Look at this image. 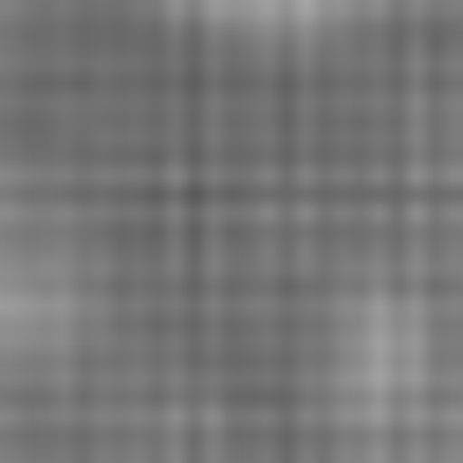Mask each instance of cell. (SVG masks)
Returning a JSON list of instances; mask_svg holds the SVG:
<instances>
[{
	"label": "cell",
	"instance_id": "obj_1",
	"mask_svg": "<svg viewBox=\"0 0 463 463\" xmlns=\"http://www.w3.org/2000/svg\"><path fill=\"white\" fill-rule=\"evenodd\" d=\"M222 19H260V37H334V19H371V0H222Z\"/></svg>",
	"mask_w": 463,
	"mask_h": 463
}]
</instances>
